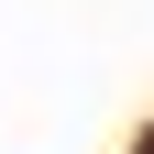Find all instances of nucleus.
Returning a JSON list of instances; mask_svg holds the SVG:
<instances>
[{
    "instance_id": "nucleus-1",
    "label": "nucleus",
    "mask_w": 154,
    "mask_h": 154,
    "mask_svg": "<svg viewBox=\"0 0 154 154\" xmlns=\"http://www.w3.org/2000/svg\"><path fill=\"white\" fill-rule=\"evenodd\" d=\"M143 154H154V143H143Z\"/></svg>"
}]
</instances>
